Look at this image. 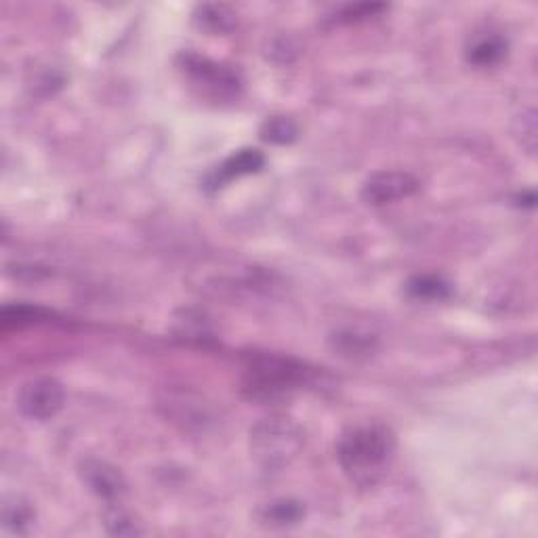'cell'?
<instances>
[{
    "label": "cell",
    "mask_w": 538,
    "mask_h": 538,
    "mask_svg": "<svg viewBox=\"0 0 538 538\" xmlns=\"http://www.w3.org/2000/svg\"><path fill=\"white\" fill-rule=\"evenodd\" d=\"M408 293L413 294L414 299L440 301L448 297L450 286L440 278V275H416V278L408 282Z\"/></svg>",
    "instance_id": "cell-13"
},
{
    "label": "cell",
    "mask_w": 538,
    "mask_h": 538,
    "mask_svg": "<svg viewBox=\"0 0 538 538\" xmlns=\"http://www.w3.org/2000/svg\"><path fill=\"white\" fill-rule=\"evenodd\" d=\"M507 55V43L496 34L475 38L467 49V62L477 67H490L501 64Z\"/></svg>",
    "instance_id": "cell-9"
},
{
    "label": "cell",
    "mask_w": 538,
    "mask_h": 538,
    "mask_svg": "<svg viewBox=\"0 0 538 538\" xmlns=\"http://www.w3.org/2000/svg\"><path fill=\"white\" fill-rule=\"evenodd\" d=\"M107 526H114L112 528L114 534H137L139 533V530L134 528L131 517L123 513L120 509H114L112 513H107Z\"/></svg>",
    "instance_id": "cell-19"
},
{
    "label": "cell",
    "mask_w": 538,
    "mask_h": 538,
    "mask_svg": "<svg viewBox=\"0 0 538 538\" xmlns=\"http://www.w3.org/2000/svg\"><path fill=\"white\" fill-rule=\"evenodd\" d=\"M49 318V312L43 307L25 305V303H17V305H5L3 307V328H22L36 324Z\"/></svg>",
    "instance_id": "cell-12"
},
{
    "label": "cell",
    "mask_w": 538,
    "mask_h": 538,
    "mask_svg": "<svg viewBox=\"0 0 538 538\" xmlns=\"http://www.w3.org/2000/svg\"><path fill=\"white\" fill-rule=\"evenodd\" d=\"M259 517L267 526H291L303 517V507L293 501H275L261 509Z\"/></svg>",
    "instance_id": "cell-11"
},
{
    "label": "cell",
    "mask_w": 538,
    "mask_h": 538,
    "mask_svg": "<svg viewBox=\"0 0 538 538\" xmlns=\"http://www.w3.org/2000/svg\"><path fill=\"white\" fill-rule=\"evenodd\" d=\"M334 349L341 355H347V358H360V355H368L373 352V339L368 334H358L354 331L336 333L333 336Z\"/></svg>",
    "instance_id": "cell-14"
},
{
    "label": "cell",
    "mask_w": 538,
    "mask_h": 538,
    "mask_svg": "<svg viewBox=\"0 0 538 538\" xmlns=\"http://www.w3.org/2000/svg\"><path fill=\"white\" fill-rule=\"evenodd\" d=\"M264 139L269 141V144H291V141L297 139L299 129L297 125L293 123L291 118L286 116H275V118H269L267 123L264 125Z\"/></svg>",
    "instance_id": "cell-15"
},
{
    "label": "cell",
    "mask_w": 538,
    "mask_h": 538,
    "mask_svg": "<svg viewBox=\"0 0 538 538\" xmlns=\"http://www.w3.org/2000/svg\"><path fill=\"white\" fill-rule=\"evenodd\" d=\"M194 22H196L200 30H206L211 34H225L235 28L238 17L225 5H200L196 13H194Z\"/></svg>",
    "instance_id": "cell-10"
},
{
    "label": "cell",
    "mask_w": 538,
    "mask_h": 538,
    "mask_svg": "<svg viewBox=\"0 0 538 538\" xmlns=\"http://www.w3.org/2000/svg\"><path fill=\"white\" fill-rule=\"evenodd\" d=\"M265 164V156L259 150H240L232 154L230 158H225L214 171L208 174L204 185L208 190H219L225 184H230L232 179L244 177V174H253L264 168Z\"/></svg>",
    "instance_id": "cell-7"
},
{
    "label": "cell",
    "mask_w": 538,
    "mask_h": 538,
    "mask_svg": "<svg viewBox=\"0 0 538 538\" xmlns=\"http://www.w3.org/2000/svg\"><path fill=\"white\" fill-rule=\"evenodd\" d=\"M83 480L93 493L104 501H118L126 493L125 477L118 469H114L104 461H85L83 463Z\"/></svg>",
    "instance_id": "cell-8"
},
{
    "label": "cell",
    "mask_w": 538,
    "mask_h": 538,
    "mask_svg": "<svg viewBox=\"0 0 538 538\" xmlns=\"http://www.w3.org/2000/svg\"><path fill=\"white\" fill-rule=\"evenodd\" d=\"M65 392L62 383L49 376L28 381L17 395V408L32 421H49L64 406Z\"/></svg>",
    "instance_id": "cell-5"
},
{
    "label": "cell",
    "mask_w": 538,
    "mask_h": 538,
    "mask_svg": "<svg viewBox=\"0 0 538 538\" xmlns=\"http://www.w3.org/2000/svg\"><path fill=\"white\" fill-rule=\"evenodd\" d=\"M517 125H520V144L523 150H526L528 154H534L536 150V134H538V129H536V112L534 110H526L522 112L520 116H517Z\"/></svg>",
    "instance_id": "cell-16"
},
{
    "label": "cell",
    "mask_w": 538,
    "mask_h": 538,
    "mask_svg": "<svg viewBox=\"0 0 538 538\" xmlns=\"http://www.w3.org/2000/svg\"><path fill=\"white\" fill-rule=\"evenodd\" d=\"M307 370L299 362L280 355H257L244 370L242 389L253 402L274 404L291 398L305 383Z\"/></svg>",
    "instance_id": "cell-2"
},
{
    "label": "cell",
    "mask_w": 538,
    "mask_h": 538,
    "mask_svg": "<svg viewBox=\"0 0 538 538\" xmlns=\"http://www.w3.org/2000/svg\"><path fill=\"white\" fill-rule=\"evenodd\" d=\"M385 9L383 5H355V6H345L339 13V19L341 22H358V19H366V17H373L374 13H379Z\"/></svg>",
    "instance_id": "cell-18"
},
{
    "label": "cell",
    "mask_w": 538,
    "mask_h": 538,
    "mask_svg": "<svg viewBox=\"0 0 538 538\" xmlns=\"http://www.w3.org/2000/svg\"><path fill=\"white\" fill-rule=\"evenodd\" d=\"M395 453L394 433L379 423L347 429L336 443V459L358 486H373L385 473Z\"/></svg>",
    "instance_id": "cell-1"
},
{
    "label": "cell",
    "mask_w": 538,
    "mask_h": 538,
    "mask_svg": "<svg viewBox=\"0 0 538 538\" xmlns=\"http://www.w3.org/2000/svg\"><path fill=\"white\" fill-rule=\"evenodd\" d=\"M303 448V432L286 416H269L251 432V453L267 471L284 469Z\"/></svg>",
    "instance_id": "cell-3"
},
{
    "label": "cell",
    "mask_w": 538,
    "mask_h": 538,
    "mask_svg": "<svg viewBox=\"0 0 538 538\" xmlns=\"http://www.w3.org/2000/svg\"><path fill=\"white\" fill-rule=\"evenodd\" d=\"M179 67L206 95H213L217 99H232L238 97L242 89L238 74L230 70V67L213 62V59L196 55V53H181Z\"/></svg>",
    "instance_id": "cell-4"
},
{
    "label": "cell",
    "mask_w": 538,
    "mask_h": 538,
    "mask_svg": "<svg viewBox=\"0 0 538 538\" xmlns=\"http://www.w3.org/2000/svg\"><path fill=\"white\" fill-rule=\"evenodd\" d=\"M419 187L421 184L414 174L404 171H381L370 174L366 184L362 185V200L366 204L381 206L387 204V202L413 196V194L419 192Z\"/></svg>",
    "instance_id": "cell-6"
},
{
    "label": "cell",
    "mask_w": 538,
    "mask_h": 538,
    "mask_svg": "<svg viewBox=\"0 0 538 538\" xmlns=\"http://www.w3.org/2000/svg\"><path fill=\"white\" fill-rule=\"evenodd\" d=\"M32 520V511L25 504H5L3 509V522L5 528H13L15 533H24V526H28Z\"/></svg>",
    "instance_id": "cell-17"
}]
</instances>
